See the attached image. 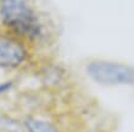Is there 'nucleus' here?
I'll return each instance as SVG.
<instances>
[{
  "label": "nucleus",
  "mask_w": 134,
  "mask_h": 132,
  "mask_svg": "<svg viewBox=\"0 0 134 132\" xmlns=\"http://www.w3.org/2000/svg\"><path fill=\"white\" fill-rule=\"evenodd\" d=\"M11 87V84L10 83H5V84H1L0 85V95L1 93H4L5 91H7Z\"/></svg>",
  "instance_id": "obj_5"
},
{
  "label": "nucleus",
  "mask_w": 134,
  "mask_h": 132,
  "mask_svg": "<svg viewBox=\"0 0 134 132\" xmlns=\"http://www.w3.org/2000/svg\"><path fill=\"white\" fill-rule=\"evenodd\" d=\"M28 132H59L57 129L50 122L37 120V119H29L26 122Z\"/></svg>",
  "instance_id": "obj_4"
},
{
  "label": "nucleus",
  "mask_w": 134,
  "mask_h": 132,
  "mask_svg": "<svg viewBox=\"0 0 134 132\" xmlns=\"http://www.w3.org/2000/svg\"><path fill=\"white\" fill-rule=\"evenodd\" d=\"M0 16L5 26L16 34L29 39L40 35L42 28L38 18L23 0H1Z\"/></svg>",
  "instance_id": "obj_1"
},
{
  "label": "nucleus",
  "mask_w": 134,
  "mask_h": 132,
  "mask_svg": "<svg viewBox=\"0 0 134 132\" xmlns=\"http://www.w3.org/2000/svg\"><path fill=\"white\" fill-rule=\"evenodd\" d=\"M89 77L102 85H131L134 86V67L113 62L90 63L87 68Z\"/></svg>",
  "instance_id": "obj_2"
},
{
  "label": "nucleus",
  "mask_w": 134,
  "mask_h": 132,
  "mask_svg": "<svg viewBox=\"0 0 134 132\" xmlns=\"http://www.w3.org/2000/svg\"><path fill=\"white\" fill-rule=\"evenodd\" d=\"M25 47L14 38L0 35V67H17L26 59Z\"/></svg>",
  "instance_id": "obj_3"
}]
</instances>
